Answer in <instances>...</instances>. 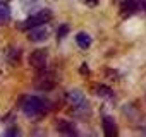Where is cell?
<instances>
[{
    "label": "cell",
    "instance_id": "1",
    "mask_svg": "<svg viewBox=\"0 0 146 137\" xmlns=\"http://www.w3.org/2000/svg\"><path fill=\"white\" fill-rule=\"evenodd\" d=\"M41 4V0H16L12 5V12L16 17H26L29 16V12H35Z\"/></svg>",
    "mask_w": 146,
    "mask_h": 137
},
{
    "label": "cell",
    "instance_id": "2",
    "mask_svg": "<svg viewBox=\"0 0 146 137\" xmlns=\"http://www.w3.org/2000/svg\"><path fill=\"white\" fill-rule=\"evenodd\" d=\"M141 29H143V22L139 21V19H129L125 24H124V31L127 33V34H139L141 33Z\"/></svg>",
    "mask_w": 146,
    "mask_h": 137
},
{
    "label": "cell",
    "instance_id": "3",
    "mask_svg": "<svg viewBox=\"0 0 146 137\" xmlns=\"http://www.w3.org/2000/svg\"><path fill=\"white\" fill-rule=\"evenodd\" d=\"M41 110H43V103H41L40 99L29 98V99L26 101V106H24V111H26V113L35 115V113H38V111H41Z\"/></svg>",
    "mask_w": 146,
    "mask_h": 137
},
{
    "label": "cell",
    "instance_id": "4",
    "mask_svg": "<svg viewBox=\"0 0 146 137\" xmlns=\"http://www.w3.org/2000/svg\"><path fill=\"white\" fill-rule=\"evenodd\" d=\"M48 36V31L45 29V26H40V28H36L33 33H31V40H35V41H41V40H45Z\"/></svg>",
    "mask_w": 146,
    "mask_h": 137
},
{
    "label": "cell",
    "instance_id": "5",
    "mask_svg": "<svg viewBox=\"0 0 146 137\" xmlns=\"http://www.w3.org/2000/svg\"><path fill=\"white\" fill-rule=\"evenodd\" d=\"M9 16V9L4 7V5H0V19H5Z\"/></svg>",
    "mask_w": 146,
    "mask_h": 137
},
{
    "label": "cell",
    "instance_id": "6",
    "mask_svg": "<svg viewBox=\"0 0 146 137\" xmlns=\"http://www.w3.org/2000/svg\"><path fill=\"white\" fill-rule=\"evenodd\" d=\"M78 40H81V45H83V46H88V43H90V38H88L86 34H79Z\"/></svg>",
    "mask_w": 146,
    "mask_h": 137
}]
</instances>
